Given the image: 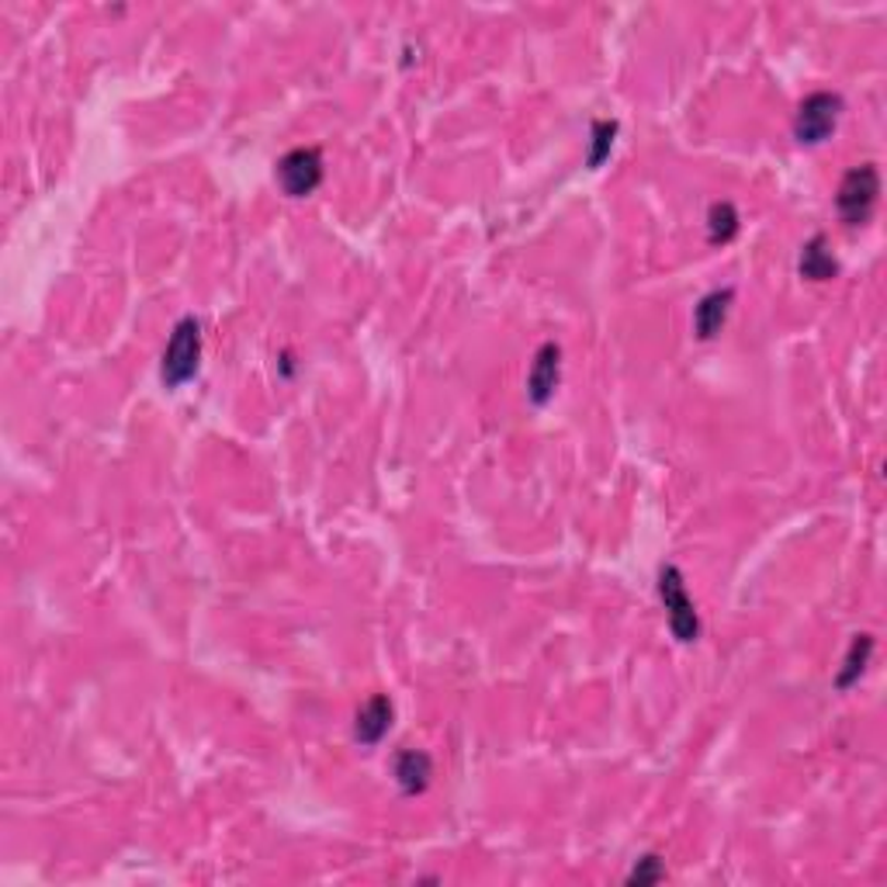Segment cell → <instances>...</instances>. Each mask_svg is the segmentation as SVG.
Returning <instances> with one entry per match:
<instances>
[{"label": "cell", "mask_w": 887, "mask_h": 887, "mask_svg": "<svg viewBox=\"0 0 887 887\" xmlns=\"http://www.w3.org/2000/svg\"><path fill=\"white\" fill-rule=\"evenodd\" d=\"M198 365H201V322L194 316H185L167 340L159 378H164L167 389H180L198 375Z\"/></svg>", "instance_id": "cell-1"}, {"label": "cell", "mask_w": 887, "mask_h": 887, "mask_svg": "<svg viewBox=\"0 0 887 887\" xmlns=\"http://www.w3.org/2000/svg\"><path fill=\"white\" fill-rule=\"evenodd\" d=\"M877 194H880V174L874 164H860L845 174L836 191V209L845 226H863L877 205Z\"/></svg>", "instance_id": "cell-2"}, {"label": "cell", "mask_w": 887, "mask_h": 887, "mask_svg": "<svg viewBox=\"0 0 887 887\" xmlns=\"http://www.w3.org/2000/svg\"><path fill=\"white\" fill-rule=\"evenodd\" d=\"M839 115H842V97L839 94H829V91L808 94L797 105V115H794V139L801 146L825 143V139L836 132Z\"/></svg>", "instance_id": "cell-3"}, {"label": "cell", "mask_w": 887, "mask_h": 887, "mask_svg": "<svg viewBox=\"0 0 887 887\" xmlns=\"http://www.w3.org/2000/svg\"><path fill=\"white\" fill-rule=\"evenodd\" d=\"M659 596L665 617H670V628L676 635V641H697L700 635V617L694 600L687 596V582H683V572L676 566H662L659 572Z\"/></svg>", "instance_id": "cell-4"}, {"label": "cell", "mask_w": 887, "mask_h": 887, "mask_svg": "<svg viewBox=\"0 0 887 887\" xmlns=\"http://www.w3.org/2000/svg\"><path fill=\"white\" fill-rule=\"evenodd\" d=\"M274 177L288 198H309L322 185V153L316 146L288 150L277 159Z\"/></svg>", "instance_id": "cell-5"}, {"label": "cell", "mask_w": 887, "mask_h": 887, "mask_svg": "<svg viewBox=\"0 0 887 887\" xmlns=\"http://www.w3.org/2000/svg\"><path fill=\"white\" fill-rule=\"evenodd\" d=\"M558 378H561V347L548 340V344H541V351L534 354V365L528 375V395L534 406H544V402L555 395Z\"/></svg>", "instance_id": "cell-6"}, {"label": "cell", "mask_w": 887, "mask_h": 887, "mask_svg": "<svg viewBox=\"0 0 887 887\" xmlns=\"http://www.w3.org/2000/svg\"><path fill=\"white\" fill-rule=\"evenodd\" d=\"M392 773H395V783H399V791L402 794H423L430 788V777H434V759L423 753V749H402L395 756V766H392Z\"/></svg>", "instance_id": "cell-7"}, {"label": "cell", "mask_w": 887, "mask_h": 887, "mask_svg": "<svg viewBox=\"0 0 887 887\" xmlns=\"http://www.w3.org/2000/svg\"><path fill=\"white\" fill-rule=\"evenodd\" d=\"M392 729V700L386 694H375L365 708L357 711V721H354V738L360 745H378L386 738V732Z\"/></svg>", "instance_id": "cell-8"}, {"label": "cell", "mask_w": 887, "mask_h": 887, "mask_svg": "<svg viewBox=\"0 0 887 887\" xmlns=\"http://www.w3.org/2000/svg\"><path fill=\"white\" fill-rule=\"evenodd\" d=\"M732 298H735L732 288H721V292H711V295H703L697 301V309H694V333L700 340H711V336L721 333L724 319H729V309H732Z\"/></svg>", "instance_id": "cell-9"}, {"label": "cell", "mask_w": 887, "mask_h": 887, "mask_svg": "<svg viewBox=\"0 0 887 887\" xmlns=\"http://www.w3.org/2000/svg\"><path fill=\"white\" fill-rule=\"evenodd\" d=\"M797 271H801V277H808V281H829V277L839 274V264H836V257L829 250V239H825L821 233L812 236L808 244L801 247Z\"/></svg>", "instance_id": "cell-10"}, {"label": "cell", "mask_w": 887, "mask_h": 887, "mask_svg": "<svg viewBox=\"0 0 887 887\" xmlns=\"http://www.w3.org/2000/svg\"><path fill=\"white\" fill-rule=\"evenodd\" d=\"M871 652H874V638H871V635H856L853 644H850V655H845L842 670H839V676H836V687H839V690L853 687V683L863 676L866 659H871Z\"/></svg>", "instance_id": "cell-11"}, {"label": "cell", "mask_w": 887, "mask_h": 887, "mask_svg": "<svg viewBox=\"0 0 887 887\" xmlns=\"http://www.w3.org/2000/svg\"><path fill=\"white\" fill-rule=\"evenodd\" d=\"M738 233V212L732 201H718L708 212V239L711 244H729V239Z\"/></svg>", "instance_id": "cell-12"}, {"label": "cell", "mask_w": 887, "mask_h": 887, "mask_svg": "<svg viewBox=\"0 0 887 887\" xmlns=\"http://www.w3.org/2000/svg\"><path fill=\"white\" fill-rule=\"evenodd\" d=\"M614 135H617V122H593V146H590V167L593 170L611 156Z\"/></svg>", "instance_id": "cell-13"}, {"label": "cell", "mask_w": 887, "mask_h": 887, "mask_svg": "<svg viewBox=\"0 0 887 887\" xmlns=\"http://www.w3.org/2000/svg\"><path fill=\"white\" fill-rule=\"evenodd\" d=\"M662 877H665L662 860H659L655 853H649V856H641L638 866L628 874V884H655V880H662Z\"/></svg>", "instance_id": "cell-14"}]
</instances>
